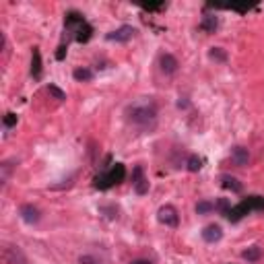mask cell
<instances>
[{
  "label": "cell",
  "mask_w": 264,
  "mask_h": 264,
  "mask_svg": "<svg viewBox=\"0 0 264 264\" xmlns=\"http://www.w3.org/2000/svg\"><path fill=\"white\" fill-rule=\"evenodd\" d=\"M126 120L139 128H153L157 122V104L151 97H143L126 108Z\"/></svg>",
  "instance_id": "cell-1"
},
{
  "label": "cell",
  "mask_w": 264,
  "mask_h": 264,
  "mask_svg": "<svg viewBox=\"0 0 264 264\" xmlns=\"http://www.w3.org/2000/svg\"><path fill=\"white\" fill-rule=\"evenodd\" d=\"M64 33H69V38L79 44H87L93 38V27L79 11H69L64 15Z\"/></svg>",
  "instance_id": "cell-2"
},
{
  "label": "cell",
  "mask_w": 264,
  "mask_h": 264,
  "mask_svg": "<svg viewBox=\"0 0 264 264\" xmlns=\"http://www.w3.org/2000/svg\"><path fill=\"white\" fill-rule=\"evenodd\" d=\"M124 178H126L124 163H114L110 170L97 174V176L93 178V188H95V190H110V188L122 184Z\"/></svg>",
  "instance_id": "cell-3"
},
{
  "label": "cell",
  "mask_w": 264,
  "mask_h": 264,
  "mask_svg": "<svg viewBox=\"0 0 264 264\" xmlns=\"http://www.w3.org/2000/svg\"><path fill=\"white\" fill-rule=\"evenodd\" d=\"M254 211H264V198H262V196H248V198H244L240 205L231 207L225 217H227L231 223H238V221H242L246 215H250V213H254Z\"/></svg>",
  "instance_id": "cell-4"
},
{
  "label": "cell",
  "mask_w": 264,
  "mask_h": 264,
  "mask_svg": "<svg viewBox=\"0 0 264 264\" xmlns=\"http://www.w3.org/2000/svg\"><path fill=\"white\" fill-rule=\"evenodd\" d=\"M137 29L132 27V25H122V27H118L116 31H110L108 36H106V40L108 42H118V44H126V42H130L132 38L137 36Z\"/></svg>",
  "instance_id": "cell-5"
},
{
  "label": "cell",
  "mask_w": 264,
  "mask_h": 264,
  "mask_svg": "<svg viewBox=\"0 0 264 264\" xmlns=\"http://www.w3.org/2000/svg\"><path fill=\"white\" fill-rule=\"evenodd\" d=\"M157 219H159V223L168 225V227H178V223H180L178 211H176V207H172V205L161 207L159 213H157Z\"/></svg>",
  "instance_id": "cell-6"
},
{
  "label": "cell",
  "mask_w": 264,
  "mask_h": 264,
  "mask_svg": "<svg viewBox=\"0 0 264 264\" xmlns=\"http://www.w3.org/2000/svg\"><path fill=\"white\" fill-rule=\"evenodd\" d=\"M132 186H135V192L139 196H145L149 192V182L143 176V168H141V165H137L135 172H132Z\"/></svg>",
  "instance_id": "cell-7"
},
{
  "label": "cell",
  "mask_w": 264,
  "mask_h": 264,
  "mask_svg": "<svg viewBox=\"0 0 264 264\" xmlns=\"http://www.w3.org/2000/svg\"><path fill=\"white\" fill-rule=\"evenodd\" d=\"M19 215H21V219H23L25 223H29V225H36V223H40V219H42V211H40L38 207H33V205H21V207H19Z\"/></svg>",
  "instance_id": "cell-8"
},
{
  "label": "cell",
  "mask_w": 264,
  "mask_h": 264,
  "mask_svg": "<svg viewBox=\"0 0 264 264\" xmlns=\"http://www.w3.org/2000/svg\"><path fill=\"white\" fill-rule=\"evenodd\" d=\"M5 262L7 264H27L25 254L21 252V248L17 246H7L5 248Z\"/></svg>",
  "instance_id": "cell-9"
},
{
  "label": "cell",
  "mask_w": 264,
  "mask_h": 264,
  "mask_svg": "<svg viewBox=\"0 0 264 264\" xmlns=\"http://www.w3.org/2000/svg\"><path fill=\"white\" fill-rule=\"evenodd\" d=\"M221 238H223V229H221V225H207L205 229H203V240L207 242V244H217V242H221Z\"/></svg>",
  "instance_id": "cell-10"
},
{
  "label": "cell",
  "mask_w": 264,
  "mask_h": 264,
  "mask_svg": "<svg viewBox=\"0 0 264 264\" xmlns=\"http://www.w3.org/2000/svg\"><path fill=\"white\" fill-rule=\"evenodd\" d=\"M159 66H161V71H163L165 75H176L180 64H178L176 56H172V54H163V56L159 58Z\"/></svg>",
  "instance_id": "cell-11"
},
{
  "label": "cell",
  "mask_w": 264,
  "mask_h": 264,
  "mask_svg": "<svg viewBox=\"0 0 264 264\" xmlns=\"http://www.w3.org/2000/svg\"><path fill=\"white\" fill-rule=\"evenodd\" d=\"M231 159H234V163L238 165V168H244V165H248V161H250V151L246 147L238 145V147L231 149Z\"/></svg>",
  "instance_id": "cell-12"
},
{
  "label": "cell",
  "mask_w": 264,
  "mask_h": 264,
  "mask_svg": "<svg viewBox=\"0 0 264 264\" xmlns=\"http://www.w3.org/2000/svg\"><path fill=\"white\" fill-rule=\"evenodd\" d=\"M42 54H40V48H33V58H31V75L36 81L42 79Z\"/></svg>",
  "instance_id": "cell-13"
},
{
  "label": "cell",
  "mask_w": 264,
  "mask_h": 264,
  "mask_svg": "<svg viewBox=\"0 0 264 264\" xmlns=\"http://www.w3.org/2000/svg\"><path fill=\"white\" fill-rule=\"evenodd\" d=\"M221 186L225 190H231L234 194H240L244 190V184L238 178H234V176H221Z\"/></svg>",
  "instance_id": "cell-14"
},
{
  "label": "cell",
  "mask_w": 264,
  "mask_h": 264,
  "mask_svg": "<svg viewBox=\"0 0 264 264\" xmlns=\"http://www.w3.org/2000/svg\"><path fill=\"white\" fill-rule=\"evenodd\" d=\"M198 27H201L203 31H207V33H215L219 29V17L217 15H205Z\"/></svg>",
  "instance_id": "cell-15"
},
{
  "label": "cell",
  "mask_w": 264,
  "mask_h": 264,
  "mask_svg": "<svg viewBox=\"0 0 264 264\" xmlns=\"http://www.w3.org/2000/svg\"><path fill=\"white\" fill-rule=\"evenodd\" d=\"M186 170L188 172H201L203 170V159L201 157H198V155H190L188 157V161H186Z\"/></svg>",
  "instance_id": "cell-16"
},
{
  "label": "cell",
  "mask_w": 264,
  "mask_h": 264,
  "mask_svg": "<svg viewBox=\"0 0 264 264\" xmlns=\"http://www.w3.org/2000/svg\"><path fill=\"white\" fill-rule=\"evenodd\" d=\"M260 256H262V252H260L258 246H250L248 250L242 252V258L248 260V262H256V260H260Z\"/></svg>",
  "instance_id": "cell-17"
},
{
  "label": "cell",
  "mask_w": 264,
  "mask_h": 264,
  "mask_svg": "<svg viewBox=\"0 0 264 264\" xmlns=\"http://www.w3.org/2000/svg\"><path fill=\"white\" fill-rule=\"evenodd\" d=\"M209 58L215 60V62H227V54L223 48H211L209 50Z\"/></svg>",
  "instance_id": "cell-18"
},
{
  "label": "cell",
  "mask_w": 264,
  "mask_h": 264,
  "mask_svg": "<svg viewBox=\"0 0 264 264\" xmlns=\"http://www.w3.org/2000/svg\"><path fill=\"white\" fill-rule=\"evenodd\" d=\"M73 77H75L77 81H81V83H89V81L93 79V73H91L89 69H77V71L73 73Z\"/></svg>",
  "instance_id": "cell-19"
},
{
  "label": "cell",
  "mask_w": 264,
  "mask_h": 264,
  "mask_svg": "<svg viewBox=\"0 0 264 264\" xmlns=\"http://www.w3.org/2000/svg\"><path fill=\"white\" fill-rule=\"evenodd\" d=\"M0 172H3V176H0V182H3V186L9 184V178H11V172H13V165L9 161H5L3 165H0Z\"/></svg>",
  "instance_id": "cell-20"
},
{
  "label": "cell",
  "mask_w": 264,
  "mask_h": 264,
  "mask_svg": "<svg viewBox=\"0 0 264 264\" xmlns=\"http://www.w3.org/2000/svg\"><path fill=\"white\" fill-rule=\"evenodd\" d=\"M211 211H215V203L201 201V203L196 205V213H198V215H207V213H211Z\"/></svg>",
  "instance_id": "cell-21"
},
{
  "label": "cell",
  "mask_w": 264,
  "mask_h": 264,
  "mask_svg": "<svg viewBox=\"0 0 264 264\" xmlns=\"http://www.w3.org/2000/svg\"><path fill=\"white\" fill-rule=\"evenodd\" d=\"M231 209V205H229V201L227 198H219V201L215 203V211H219L221 215H227V211Z\"/></svg>",
  "instance_id": "cell-22"
},
{
  "label": "cell",
  "mask_w": 264,
  "mask_h": 264,
  "mask_svg": "<svg viewBox=\"0 0 264 264\" xmlns=\"http://www.w3.org/2000/svg\"><path fill=\"white\" fill-rule=\"evenodd\" d=\"M48 93L54 95V99H58V102H64V99H66V93L62 89H58L56 85H48Z\"/></svg>",
  "instance_id": "cell-23"
},
{
  "label": "cell",
  "mask_w": 264,
  "mask_h": 264,
  "mask_svg": "<svg viewBox=\"0 0 264 264\" xmlns=\"http://www.w3.org/2000/svg\"><path fill=\"white\" fill-rule=\"evenodd\" d=\"M99 213L108 219H118V207H99Z\"/></svg>",
  "instance_id": "cell-24"
},
{
  "label": "cell",
  "mask_w": 264,
  "mask_h": 264,
  "mask_svg": "<svg viewBox=\"0 0 264 264\" xmlns=\"http://www.w3.org/2000/svg\"><path fill=\"white\" fill-rule=\"evenodd\" d=\"M3 124H5V128H13V126L17 124V114L7 112V114H5V118H3Z\"/></svg>",
  "instance_id": "cell-25"
},
{
  "label": "cell",
  "mask_w": 264,
  "mask_h": 264,
  "mask_svg": "<svg viewBox=\"0 0 264 264\" xmlns=\"http://www.w3.org/2000/svg\"><path fill=\"white\" fill-rule=\"evenodd\" d=\"M163 9H168V5H165V3H159V5H147V7H143V11H145V13H155V11H163Z\"/></svg>",
  "instance_id": "cell-26"
},
{
  "label": "cell",
  "mask_w": 264,
  "mask_h": 264,
  "mask_svg": "<svg viewBox=\"0 0 264 264\" xmlns=\"http://www.w3.org/2000/svg\"><path fill=\"white\" fill-rule=\"evenodd\" d=\"M79 262H81V264H102V262H97L93 256H81Z\"/></svg>",
  "instance_id": "cell-27"
},
{
  "label": "cell",
  "mask_w": 264,
  "mask_h": 264,
  "mask_svg": "<svg viewBox=\"0 0 264 264\" xmlns=\"http://www.w3.org/2000/svg\"><path fill=\"white\" fill-rule=\"evenodd\" d=\"M64 56H66V46L62 44V46L58 48V52H56V60H64Z\"/></svg>",
  "instance_id": "cell-28"
},
{
  "label": "cell",
  "mask_w": 264,
  "mask_h": 264,
  "mask_svg": "<svg viewBox=\"0 0 264 264\" xmlns=\"http://www.w3.org/2000/svg\"><path fill=\"white\" fill-rule=\"evenodd\" d=\"M178 108H180V110H186V108H188V102H186L184 97H180V99H178Z\"/></svg>",
  "instance_id": "cell-29"
},
{
  "label": "cell",
  "mask_w": 264,
  "mask_h": 264,
  "mask_svg": "<svg viewBox=\"0 0 264 264\" xmlns=\"http://www.w3.org/2000/svg\"><path fill=\"white\" fill-rule=\"evenodd\" d=\"M130 264H153V262H149V260H132Z\"/></svg>",
  "instance_id": "cell-30"
}]
</instances>
